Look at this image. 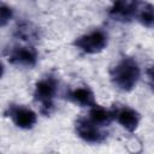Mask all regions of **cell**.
Here are the masks:
<instances>
[{
  "label": "cell",
  "instance_id": "obj_2",
  "mask_svg": "<svg viewBox=\"0 0 154 154\" xmlns=\"http://www.w3.org/2000/svg\"><path fill=\"white\" fill-rule=\"evenodd\" d=\"M58 90V81L53 76H46L35 83L34 100L40 105L43 116H49L54 109V99Z\"/></svg>",
  "mask_w": 154,
  "mask_h": 154
},
{
  "label": "cell",
  "instance_id": "obj_4",
  "mask_svg": "<svg viewBox=\"0 0 154 154\" xmlns=\"http://www.w3.org/2000/svg\"><path fill=\"white\" fill-rule=\"evenodd\" d=\"M75 131L79 138L88 143H102L107 138V134L101 130V126L89 118H78L75 122Z\"/></svg>",
  "mask_w": 154,
  "mask_h": 154
},
{
  "label": "cell",
  "instance_id": "obj_13",
  "mask_svg": "<svg viewBox=\"0 0 154 154\" xmlns=\"http://www.w3.org/2000/svg\"><path fill=\"white\" fill-rule=\"evenodd\" d=\"M12 17H13L12 8L8 5L0 2V28L1 26H5L10 22V19Z\"/></svg>",
  "mask_w": 154,
  "mask_h": 154
},
{
  "label": "cell",
  "instance_id": "obj_14",
  "mask_svg": "<svg viewBox=\"0 0 154 154\" xmlns=\"http://www.w3.org/2000/svg\"><path fill=\"white\" fill-rule=\"evenodd\" d=\"M2 75H4V65H2V63L0 61V78L2 77Z\"/></svg>",
  "mask_w": 154,
  "mask_h": 154
},
{
  "label": "cell",
  "instance_id": "obj_5",
  "mask_svg": "<svg viewBox=\"0 0 154 154\" xmlns=\"http://www.w3.org/2000/svg\"><path fill=\"white\" fill-rule=\"evenodd\" d=\"M141 5V0H116L109 7L108 14L117 22H130L137 16Z\"/></svg>",
  "mask_w": 154,
  "mask_h": 154
},
{
  "label": "cell",
  "instance_id": "obj_3",
  "mask_svg": "<svg viewBox=\"0 0 154 154\" xmlns=\"http://www.w3.org/2000/svg\"><path fill=\"white\" fill-rule=\"evenodd\" d=\"M108 43V36L102 30H93L88 34L78 36L73 41V46L85 54H96L102 52Z\"/></svg>",
  "mask_w": 154,
  "mask_h": 154
},
{
  "label": "cell",
  "instance_id": "obj_8",
  "mask_svg": "<svg viewBox=\"0 0 154 154\" xmlns=\"http://www.w3.org/2000/svg\"><path fill=\"white\" fill-rule=\"evenodd\" d=\"M113 116H114V119H117V122L125 130L131 132L137 129L141 120L140 113L129 106H123L113 109Z\"/></svg>",
  "mask_w": 154,
  "mask_h": 154
},
{
  "label": "cell",
  "instance_id": "obj_9",
  "mask_svg": "<svg viewBox=\"0 0 154 154\" xmlns=\"http://www.w3.org/2000/svg\"><path fill=\"white\" fill-rule=\"evenodd\" d=\"M67 99L72 103L78 105L81 107H93L94 105H96L93 90L85 85L70 90L67 93Z\"/></svg>",
  "mask_w": 154,
  "mask_h": 154
},
{
  "label": "cell",
  "instance_id": "obj_7",
  "mask_svg": "<svg viewBox=\"0 0 154 154\" xmlns=\"http://www.w3.org/2000/svg\"><path fill=\"white\" fill-rule=\"evenodd\" d=\"M8 61L13 65L32 67L36 65L38 54L31 46H16L12 47L7 54Z\"/></svg>",
  "mask_w": 154,
  "mask_h": 154
},
{
  "label": "cell",
  "instance_id": "obj_12",
  "mask_svg": "<svg viewBox=\"0 0 154 154\" xmlns=\"http://www.w3.org/2000/svg\"><path fill=\"white\" fill-rule=\"evenodd\" d=\"M136 17H137L138 22H140L143 26H146V28H148V29H152V28H153V23H154L153 5L149 4V2L142 4Z\"/></svg>",
  "mask_w": 154,
  "mask_h": 154
},
{
  "label": "cell",
  "instance_id": "obj_11",
  "mask_svg": "<svg viewBox=\"0 0 154 154\" xmlns=\"http://www.w3.org/2000/svg\"><path fill=\"white\" fill-rule=\"evenodd\" d=\"M14 35L23 41H34V40L38 38L40 31H38V28L35 26L32 23L22 22L17 25V28L14 30Z\"/></svg>",
  "mask_w": 154,
  "mask_h": 154
},
{
  "label": "cell",
  "instance_id": "obj_6",
  "mask_svg": "<svg viewBox=\"0 0 154 154\" xmlns=\"http://www.w3.org/2000/svg\"><path fill=\"white\" fill-rule=\"evenodd\" d=\"M6 116L11 118L13 124L24 130H29L34 128V125L37 122V116L36 113L23 105H10L6 111Z\"/></svg>",
  "mask_w": 154,
  "mask_h": 154
},
{
  "label": "cell",
  "instance_id": "obj_1",
  "mask_svg": "<svg viewBox=\"0 0 154 154\" xmlns=\"http://www.w3.org/2000/svg\"><path fill=\"white\" fill-rule=\"evenodd\" d=\"M112 83L123 91L132 90L141 76V69L132 58H123L109 71Z\"/></svg>",
  "mask_w": 154,
  "mask_h": 154
},
{
  "label": "cell",
  "instance_id": "obj_10",
  "mask_svg": "<svg viewBox=\"0 0 154 154\" xmlns=\"http://www.w3.org/2000/svg\"><path fill=\"white\" fill-rule=\"evenodd\" d=\"M89 119L94 123H96L100 126L103 125H108L113 119V109H106L105 107L100 106V105H94L93 107H90V112H89Z\"/></svg>",
  "mask_w": 154,
  "mask_h": 154
}]
</instances>
